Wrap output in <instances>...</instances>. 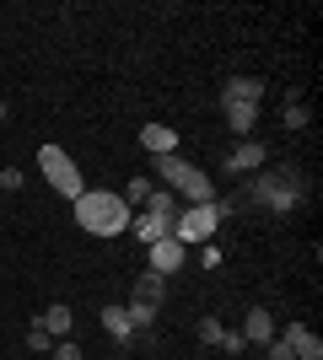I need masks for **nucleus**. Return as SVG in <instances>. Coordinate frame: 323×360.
<instances>
[{
	"mask_svg": "<svg viewBox=\"0 0 323 360\" xmlns=\"http://www.w3.org/2000/svg\"><path fill=\"white\" fill-rule=\"evenodd\" d=\"M76 221H81V231H92V237H119V231H129V210H124V199L113 194V188H87V194L76 199Z\"/></svg>",
	"mask_w": 323,
	"mask_h": 360,
	"instance_id": "2",
	"label": "nucleus"
},
{
	"mask_svg": "<svg viewBox=\"0 0 323 360\" xmlns=\"http://www.w3.org/2000/svg\"><path fill=\"white\" fill-rule=\"evenodd\" d=\"M221 339H227V328H221L215 317H205V323H200V345H215V349H221Z\"/></svg>",
	"mask_w": 323,
	"mask_h": 360,
	"instance_id": "21",
	"label": "nucleus"
},
{
	"mask_svg": "<svg viewBox=\"0 0 323 360\" xmlns=\"http://www.w3.org/2000/svg\"><path fill=\"white\" fill-rule=\"evenodd\" d=\"M27 349H38V355H49V349H54V339H49L44 328H27Z\"/></svg>",
	"mask_w": 323,
	"mask_h": 360,
	"instance_id": "22",
	"label": "nucleus"
},
{
	"mask_svg": "<svg viewBox=\"0 0 323 360\" xmlns=\"http://www.w3.org/2000/svg\"><path fill=\"white\" fill-rule=\"evenodd\" d=\"M221 349H227V355H237V349H248V339L237 328H227V339H221Z\"/></svg>",
	"mask_w": 323,
	"mask_h": 360,
	"instance_id": "23",
	"label": "nucleus"
},
{
	"mask_svg": "<svg viewBox=\"0 0 323 360\" xmlns=\"http://www.w3.org/2000/svg\"><path fill=\"white\" fill-rule=\"evenodd\" d=\"M156 178L162 183H172L178 194H184V205H215V188H210V178H205L194 162H184L178 150L172 156H156Z\"/></svg>",
	"mask_w": 323,
	"mask_h": 360,
	"instance_id": "3",
	"label": "nucleus"
},
{
	"mask_svg": "<svg viewBox=\"0 0 323 360\" xmlns=\"http://www.w3.org/2000/svg\"><path fill=\"white\" fill-rule=\"evenodd\" d=\"M302 199H308V178H302V167H291V162L259 167L253 183H248V205H259V210H270V215H291Z\"/></svg>",
	"mask_w": 323,
	"mask_h": 360,
	"instance_id": "1",
	"label": "nucleus"
},
{
	"mask_svg": "<svg viewBox=\"0 0 323 360\" xmlns=\"http://www.w3.org/2000/svg\"><path fill=\"white\" fill-rule=\"evenodd\" d=\"M221 108H227L232 135H253V124H259V108H253V103H221Z\"/></svg>",
	"mask_w": 323,
	"mask_h": 360,
	"instance_id": "16",
	"label": "nucleus"
},
{
	"mask_svg": "<svg viewBox=\"0 0 323 360\" xmlns=\"http://www.w3.org/2000/svg\"><path fill=\"white\" fill-rule=\"evenodd\" d=\"M6 113H11V103H0V119H6Z\"/></svg>",
	"mask_w": 323,
	"mask_h": 360,
	"instance_id": "27",
	"label": "nucleus"
},
{
	"mask_svg": "<svg viewBox=\"0 0 323 360\" xmlns=\"http://www.w3.org/2000/svg\"><path fill=\"white\" fill-rule=\"evenodd\" d=\"M151 188H156L151 178H129V183H124V188H119V199H124V210L135 215L140 205H146V194H151Z\"/></svg>",
	"mask_w": 323,
	"mask_h": 360,
	"instance_id": "18",
	"label": "nucleus"
},
{
	"mask_svg": "<svg viewBox=\"0 0 323 360\" xmlns=\"http://www.w3.org/2000/svg\"><path fill=\"white\" fill-rule=\"evenodd\" d=\"M140 146L151 150V156H172V146H178V135H172L167 124H146V129H140Z\"/></svg>",
	"mask_w": 323,
	"mask_h": 360,
	"instance_id": "15",
	"label": "nucleus"
},
{
	"mask_svg": "<svg viewBox=\"0 0 323 360\" xmlns=\"http://www.w3.org/2000/svg\"><path fill=\"white\" fill-rule=\"evenodd\" d=\"M227 215H232V199H215V205H184V215H178V226H172V237L184 242V248H205Z\"/></svg>",
	"mask_w": 323,
	"mask_h": 360,
	"instance_id": "4",
	"label": "nucleus"
},
{
	"mask_svg": "<svg viewBox=\"0 0 323 360\" xmlns=\"http://www.w3.org/2000/svg\"><path fill=\"white\" fill-rule=\"evenodd\" d=\"M32 328H44L49 339H54V345H60V339H70V328H76V312H70V307H65V301H54V307H49V312H38V317H32Z\"/></svg>",
	"mask_w": 323,
	"mask_h": 360,
	"instance_id": "9",
	"label": "nucleus"
},
{
	"mask_svg": "<svg viewBox=\"0 0 323 360\" xmlns=\"http://www.w3.org/2000/svg\"><path fill=\"white\" fill-rule=\"evenodd\" d=\"M259 167H270V146H259V140H243V146L227 156V172H232V178H253Z\"/></svg>",
	"mask_w": 323,
	"mask_h": 360,
	"instance_id": "6",
	"label": "nucleus"
},
{
	"mask_svg": "<svg viewBox=\"0 0 323 360\" xmlns=\"http://www.w3.org/2000/svg\"><path fill=\"white\" fill-rule=\"evenodd\" d=\"M259 97H264L259 75H232L227 86H221V103H253V108H259Z\"/></svg>",
	"mask_w": 323,
	"mask_h": 360,
	"instance_id": "11",
	"label": "nucleus"
},
{
	"mask_svg": "<svg viewBox=\"0 0 323 360\" xmlns=\"http://www.w3.org/2000/svg\"><path fill=\"white\" fill-rule=\"evenodd\" d=\"M286 345H291V355L296 360H323V339L312 328H302V323H286V333H280Z\"/></svg>",
	"mask_w": 323,
	"mask_h": 360,
	"instance_id": "10",
	"label": "nucleus"
},
{
	"mask_svg": "<svg viewBox=\"0 0 323 360\" xmlns=\"http://www.w3.org/2000/svg\"><path fill=\"white\" fill-rule=\"evenodd\" d=\"M248 339V345H270L275 339V317H270V307H253V312L243 317V328H237Z\"/></svg>",
	"mask_w": 323,
	"mask_h": 360,
	"instance_id": "12",
	"label": "nucleus"
},
{
	"mask_svg": "<svg viewBox=\"0 0 323 360\" xmlns=\"http://www.w3.org/2000/svg\"><path fill=\"white\" fill-rule=\"evenodd\" d=\"M162 296H167V280H162V274H140L135 280V290H129V301H140V307H162Z\"/></svg>",
	"mask_w": 323,
	"mask_h": 360,
	"instance_id": "14",
	"label": "nucleus"
},
{
	"mask_svg": "<svg viewBox=\"0 0 323 360\" xmlns=\"http://www.w3.org/2000/svg\"><path fill=\"white\" fill-rule=\"evenodd\" d=\"M264 349H270V360H296V355H291V345H286V339H270V345H264Z\"/></svg>",
	"mask_w": 323,
	"mask_h": 360,
	"instance_id": "24",
	"label": "nucleus"
},
{
	"mask_svg": "<svg viewBox=\"0 0 323 360\" xmlns=\"http://www.w3.org/2000/svg\"><path fill=\"white\" fill-rule=\"evenodd\" d=\"M38 172H44V178L54 183V188H60V194L70 199V205H76V199L87 194V183H81L76 162H70V156H65L60 146H38Z\"/></svg>",
	"mask_w": 323,
	"mask_h": 360,
	"instance_id": "5",
	"label": "nucleus"
},
{
	"mask_svg": "<svg viewBox=\"0 0 323 360\" xmlns=\"http://www.w3.org/2000/svg\"><path fill=\"white\" fill-rule=\"evenodd\" d=\"M49 355H54V360H81V349H76V345H70V339H60V345L49 349Z\"/></svg>",
	"mask_w": 323,
	"mask_h": 360,
	"instance_id": "25",
	"label": "nucleus"
},
{
	"mask_svg": "<svg viewBox=\"0 0 323 360\" xmlns=\"http://www.w3.org/2000/svg\"><path fill=\"white\" fill-rule=\"evenodd\" d=\"M200 264H205V269H221V248H215V242H205V253H200Z\"/></svg>",
	"mask_w": 323,
	"mask_h": 360,
	"instance_id": "26",
	"label": "nucleus"
},
{
	"mask_svg": "<svg viewBox=\"0 0 323 360\" xmlns=\"http://www.w3.org/2000/svg\"><path fill=\"white\" fill-rule=\"evenodd\" d=\"M124 312H129V323H135V333H146L156 323V307H140V301H124Z\"/></svg>",
	"mask_w": 323,
	"mask_h": 360,
	"instance_id": "19",
	"label": "nucleus"
},
{
	"mask_svg": "<svg viewBox=\"0 0 323 360\" xmlns=\"http://www.w3.org/2000/svg\"><path fill=\"white\" fill-rule=\"evenodd\" d=\"M172 226L178 221H167V215H151V210H135L129 215V237L140 242V248H151V242H162V237H172Z\"/></svg>",
	"mask_w": 323,
	"mask_h": 360,
	"instance_id": "7",
	"label": "nucleus"
},
{
	"mask_svg": "<svg viewBox=\"0 0 323 360\" xmlns=\"http://www.w3.org/2000/svg\"><path fill=\"white\" fill-rule=\"evenodd\" d=\"M103 328H108V339H113V345H135V323H129V312H124V307H103Z\"/></svg>",
	"mask_w": 323,
	"mask_h": 360,
	"instance_id": "13",
	"label": "nucleus"
},
{
	"mask_svg": "<svg viewBox=\"0 0 323 360\" xmlns=\"http://www.w3.org/2000/svg\"><path fill=\"white\" fill-rule=\"evenodd\" d=\"M140 210H151V215H167V221H178V215H184V205H178V194H172V188H151Z\"/></svg>",
	"mask_w": 323,
	"mask_h": 360,
	"instance_id": "17",
	"label": "nucleus"
},
{
	"mask_svg": "<svg viewBox=\"0 0 323 360\" xmlns=\"http://www.w3.org/2000/svg\"><path fill=\"white\" fill-rule=\"evenodd\" d=\"M146 258H151V274H162V280H167V274L184 269V242H178V237H162V242H151V248H146Z\"/></svg>",
	"mask_w": 323,
	"mask_h": 360,
	"instance_id": "8",
	"label": "nucleus"
},
{
	"mask_svg": "<svg viewBox=\"0 0 323 360\" xmlns=\"http://www.w3.org/2000/svg\"><path fill=\"white\" fill-rule=\"evenodd\" d=\"M286 129H308V108H302L296 91H291V103H286Z\"/></svg>",
	"mask_w": 323,
	"mask_h": 360,
	"instance_id": "20",
	"label": "nucleus"
}]
</instances>
